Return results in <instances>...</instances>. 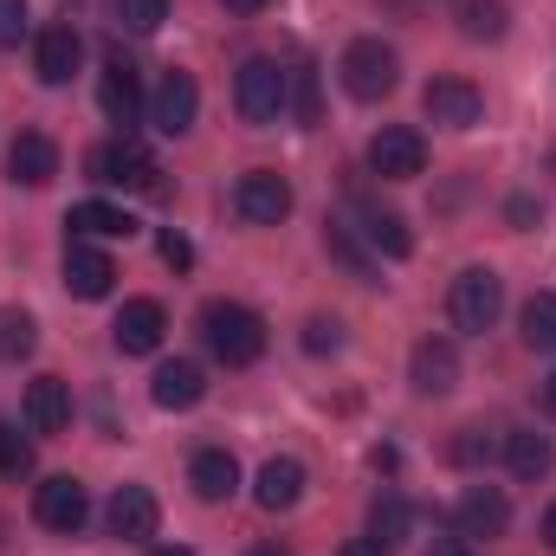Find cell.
<instances>
[{"label": "cell", "mask_w": 556, "mask_h": 556, "mask_svg": "<svg viewBox=\"0 0 556 556\" xmlns=\"http://www.w3.org/2000/svg\"><path fill=\"white\" fill-rule=\"evenodd\" d=\"M78 59H85L78 26H46V33H39V46H33V72H39V85H72Z\"/></svg>", "instance_id": "44dd1931"}, {"label": "cell", "mask_w": 556, "mask_h": 556, "mask_svg": "<svg viewBox=\"0 0 556 556\" xmlns=\"http://www.w3.org/2000/svg\"><path fill=\"white\" fill-rule=\"evenodd\" d=\"M291 111H298V130H317L324 124V104H317V72L298 65L291 72Z\"/></svg>", "instance_id": "1f68e13d"}, {"label": "cell", "mask_w": 556, "mask_h": 556, "mask_svg": "<svg viewBox=\"0 0 556 556\" xmlns=\"http://www.w3.org/2000/svg\"><path fill=\"white\" fill-rule=\"evenodd\" d=\"M453 525H459V538H505L511 531V498L498 492V485H466L459 492V505H453Z\"/></svg>", "instance_id": "9a60e30c"}, {"label": "cell", "mask_w": 556, "mask_h": 556, "mask_svg": "<svg viewBox=\"0 0 556 556\" xmlns=\"http://www.w3.org/2000/svg\"><path fill=\"white\" fill-rule=\"evenodd\" d=\"M111 13H117V26H124V33L149 39V33H162V20H168V0H111Z\"/></svg>", "instance_id": "4dcf8cb0"}, {"label": "cell", "mask_w": 556, "mask_h": 556, "mask_svg": "<svg viewBox=\"0 0 556 556\" xmlns=\"http://www.w3.org/2000/svg\"><path fill=\"white\" fill-rule=\"evenodd\" d=\"M505 459H511V472H518V479H544V472L556 466V446H551V433L518 427V433H505Z\"/></svg>", "instance_id": "d4e9b609"}, {"label": "cell", "mask_w": 556, "mask_h": 556, "mask_svg": "<svg viewBox=\"0 0 556 556\" xmlns=\"http://www.w3.org/2000/svg\"><path fill=\"white\" fill-rule=\"evenodd\" d=\"M420 111H427L440 130H472V124L485 117V91H479L472 78H427Z\"/></svg>", "instance_id": "30bf717a"}, {"label": "cell", "mask_w": 556, "mask_h": 556, "mask_svg": "<svg viewBox=\"0 0 556 556\" xmlns=\"http://www.w3.org/2000/svg\"><path fill=\"white\" fill-rule=\"evenodd\" d=\"M505 0H459V33L466 39H505Z\"/></svg>", "instance_id": "f1b7e54d"}, {"label": "cell", "mask_w": 556, "mask_h": 556, "mask_svg": "<svg viewBox=\"0 0 556 556\" xmlns=\"http://www.w3.org/2000/svg\"><path fill=\"white\" fill-rule=\"evenodd\" d=\"M538 408H544V415L556 420V369L544 376V382H538Z\"/></svg>", "instance_id": "74e56055"}, {"label": "cell", "mask_w": 556, "mask_h": 556, "mask_svg": "<svg viewBox=\"0 0 556 556\" xmlns=\"http://www.w3.org/2000/svg\"><path fill=\"white\" fill-rule=\"evenodd\" d=\"M427 556H472V544H459V538H433V551Z\"/></svg>", "instance_id": "f35d334b"}, {"label": "cell", "mask_w": 556, "mask_h": 556, "mask_svg": "<svg viewBox=\"0 0 556 556\" xmlns=\"http://www.w3.org/2000/svg\"><path fill=\"white\" fill-rule=\"evenodd\" d=\"M65 291L85 298V304L111 298V291H117V260H111L98 240H65Z\"/></svg>", "instance_id": "7c38bea8"}, {"label": "cell", "mask_w": 556, "mask_h": 556, "mask_svg": "<svg viewBox=\"0 0 556 556\" xmlns=\"http://www.w3.org/2000/svg\"><path fill=\"white\" fill-rule=\"evenodd\" d=\"M324 253H330V260H337L350 278L376 285V253H363V247L350 240V227H343V220H324Z\"/></svg>", "instance_id": "4316f807"}, {"label": "cell", "mask_w": 556, "mask_h": 556, "mask_svg": "<svg viewBox=\"0 0 556 556\" xmlns=\"http://www.w3.org/2000/svg\"><path fill=\"white\" fill-rule=\"evenodd\" d=\"M408 525H415V511H408V498H402V492H382V498L369 505V538H376L382 551H395V544L408 538Z\"/></svg>", "instance_id": "484cf974"}, {"label": "cell", "mask_w": 556, "mask_h": 556, "mask_svg": "<svg viewBox=\"0 0 556 556\" xmlns=\"http://www.w3.org/2000/svg\"><path fill=\"white\" fill-rule=\"evenodd\" d=\"M408 382L420 395H453L459 389V350L446 337H420L415 356H408Z\"/></svg>", "instance_id": "d6986e66"}, {"label": "cell", "mask_w": 556, "mask_h": 556, "mask_svg": "<svg viewBox=\"0 0 556 556\" xmlns=\"http://www.w3.org/2000/svg\"><path fill=\"white\" fill-rule=\"evenodd\" d=\"M155 253H162V266H175V273H188V266H194V247H188V233H181V227H162V233H155Z\"/></svg>", "instance_id": "d590c367"}, {"label": "cell", "mask_w": 556, "mask_h": 556, "mask_svg": "<svg viewBox=\"0 0 556 556\" xmlns=\"http://www.w3.org/2000/svg\"><path fill=\"white\" fill-rule=\"evenodd\" d=\"M194 117H201V85H194V72H162V85L149 91V124L162 130V137H188L194 130Z\"/></svg>", "instance_id": "9c48e42d"}, {"label": "cell", "mask_w": 556, "mask_h": 556, "mask_svg": "<svg viewBox=\"0 0 556 556\" xmlns=\"http://www.w3.org/2000/svg\"><path fill=\"white\" fill-rule=\"evenodd\" d=\"M26 472H33V440L0 420V479H26Z\"/></svg>", "instance_id": "d6a6232c"}, {"label": "cell", "mask_w": 556, "mask_h": 556, "mask_svg": "<svg viewBox=\"0 0 556 556\" xmlns=\"http://www.w3.org/2000/svg\"><path fill=\"white\" fill-rule=\"evenodd\" d=\"M39 350V324L26 311H0V363H26Z\"/></svg>", "instance_id": "f546056e"}, {"label": "cell", "mask_w": 556, "mask_h": 556, "mask_svg": "<svg viewBox=\"0 0 556 556\" xmlns=\"http://www.w3.org/2000/svg\"><path fill=\"white\" fill-rule=\"evenodd\" d=\"M369 175H382V181H415V175H427V137L408 130V124H382L369 137Z\"/></svg>", "instance_id": "ba28073f"}, {"label": "cell", "mask_w": 556, "mask_h": 556, "mask_svg": "<svg viewBox=\"0 0 556 556\" xmlns=\"http://www.w3.org/2000/svg\"><path fill=\"white\" fill-rule=\"evenodd\" d=\"M247 556H285V551H278V544H253Z\"/></svg>", "instance_id": "ee69618b"}, {"label": "cell", "mask_w": 556, "mask_h": 556, "mask_svg": "<svg viewBox=\"0 0 556 556\" xmlns=\"http://www.w3.org/2000/svg\"><path fill=\"white\" fill-rule=\"evenodd\" d=\"M337 78H343V91H350L356 104H382V98L402 85V59H395V46H382V39H350L343 59H337Z\"/></svg>", "instance_id": "277c9868"}, {"label": "cell", "mask_w": 556, "mask_h": 556, "mask_svg": "<svg viewBox=\"0 0 556 556\" xmlns=\"http://www.w3.org/2000/svg\"><path fill=\"white\" fill-rule=\"evenodd\" d=\"M201 395H207V369H201V363H188V356L162 363V369H155V382H149V402H155V408H168V415L201 408Z\"/></svg>", "instance_id": "e0dca14e"}, {"label": "cell", "mask_w": 556, "mask_h": 556, "mask_svg": "<svg viewBox=\"0 0 556 556\" xmlns=\"http://www.w3.org/2000/svg\"><path fill=\"white\" fill-rule=\"evenodd\" d=\"M188 485H194L201 505H227V498L240 492V459H233L227 446H201V453L188 459Z\"/></svg>", "instance_id": "ffe728a7"}, {"label": "cell", "mask_w": 556, "mask_h": 556, "mask_svg": "<svg viewBox=\"0 0 556 556\" xmlns=\"http://www.w3.org/2000/svg\"><path fill=\"white\" fill-rule=\"evenodd\" d=\"M26 39V0H0V46Z\"/></svg>", "instance_id": "8d00e7d4"}, {"label": "cell", "mask_w": 556, "mask_h": 556, "mask_svg": "<svg viewBox=\"0 0 556 556\" xmlns=\"http://www.w3.org/2000/svg\"><path fill=\"white\" fill-rule=\"evenodd\" d=\"M350 220H356V233L369 240V253L376 260H408L415 253V233H408V220L395 214V207H382V201H350Z\"/></svg>", "instance_id": "4fadbf2b"}, {"label": "cell", "mask_w": 556, "mask_h": 556, "mask_svg": "<svg viewBox=\"0 0 556 556\" xmlns=\"http://www.w3.org/2000/svg\"><path fill=\"white\" fill-rule=\"evenodd\" d=\"M498 311H505V278L492 273V266H466V273L453 278V291H446V317H453V330L485 337V330L498 324Z\"/></svg>", "instance_id": "5b68a950"}, {"label": "cell", "mask_w": 556, "mask_h": 556, "mask_svg": "<svg viewBox=\"0 0 556 556\" xmlns=\"http://www.w3.org/2000/svg\"><path fill=\"white\" fill-rule=\"evenodd\" d=\"M33 518H39L46 531H59V538H78L85 518H91V492H85L72 472H59V479H46V485L33 492Z\"/></svg>", "instance_id": "8fae6325"}, {"label": "cell", "mask_w": 556, "mask_h": 556, "mask_svg": "<svg viewBox=\"0 0 556 556\" xmlns=\"http://www.w3.org/2000/svg\"><path fill=\"white\" fill-rule=\"evenodd\" d=\"M304 350H311V356H337V350H343V324H337V317H311V324H304Z\"/></svg>", "instance_id": "e575fe53"}, {"label": "cell", "mask_w": 556, "mask_h": 556, "mask_svg": "<svg viewBox=\"0 0 556 556\" xmlns=\"http://www.w3.org/2000/svg\"><path fill=\"white\" fill-rule=\"evenodd\" d=\"M544 544H551V551H556V505H551V511H544Z\"/></svg>", "instance_id": "b9f144b4"}, {"label": "cell", "mask_w": 556, "mask_h": 556, "mask_svg": "<svg viewBox=\"0 0 556 556\" xmlns=\"http://www.w3.org/2000/svg\"><path fill=\"white\" fill-rule=\"evenodd\" d=\"M162 337H168V311H162L155 298H130V304L117 311V324H111V343H117L124 356H155Z\"/></svg>", "instance_id": "2e32d148"}, {"label": "cell", "mask_w": 556, "mask_h": 556, "mask_svg": "<svg viewBox=\"0 0 556 556\" xmlns=\"http://www.w3.org/2000/svg\"><path fill=\"white\" fill-rule=\"evenodd\" d=\"M492 453H505V440H492L485 427H466V433L453 440V459H459V466H479V459H492Z\"/></svg>", "instance_id": "836d02e7"}, {"label": "cell", "mask_w": 556, "mask_h": 556, "mask_svg": "<svg viewBox=\"0 0 556 556\" xmlns=\"http://www.w3.org/2000/svg\"><path fill=\"white\" fill-rule=\"evenodd\" d=\"M304 459H291V453H273L266 466H260V479H253V498H260V511H291L298 498H304Z\"/></svg>", "instance_id": "7402d4cb"}, {"label": "cell", "mask_w": 556, "mask_h": 556, "mask_svg": "<svg viewBox=\"0 0 556 556\" xmlns=\"http://www.w3.org/2000/svg\"><path fill=\"white\" fill-rule=\"evenodd\" d=\"M85 175H91L98 188H130V194H168V181H162L155 155H149V149H142L137 137H111V142H98V149L85 155Z\"/></svg>", "instance_id": "7a4b0ae2"}, {"label": "cell", "mask_w": 556, "mask_h": 556, "mask_svg": "<svg viewBox=\"0 0 556 556\" xmlns=\"http://www.w3.org/2000/svg\"><path fill=\"white\" fill-rule=\"evenodd\" d=\"M337 556H389V551H382L376 538H356V544H343V551H337Z\"/></svg>", "instance_id": "ab89813d"}, {"label": "cell", "mask_w": 556, "mask_h": 556, "mask_svg": "<svg viewBox=\"0 0 556 556\" xmlns=\"http://www.w3.org/2000/svg\"><path fill=\"white\" fill-rule=\"evenodd\" d=\"M233 104H240V117L253 130H273L278 117L291 111V72L278 59H266V52H253L240 65V78H233Z\"/></svg>", "instance_id": "3957f363"}, {"label": "cell", "mask_w": 556, "mask_h": 556, "mask_svg": "<svg viewBox=\"0 0 556 556\" xmlns=\"http://www.w3.org/2000/svg\"><path fill=\"white\" fill-rule=\"evenodd\" d=\"M7 175L20 188H52L59 181V142L46 137V130H20L13 149H7Z\"/></svg>", "instance_id": "ac0fdd59"}, {"label": "cell", "mask_w": 556, "mask_h": 556, "mask_svg": "<svg viewBox=\"0 0 556 556\" xmlns=\"http://www.w3.org/2000/svg\"><path fill=\"white\" fill-rule=\"evenodd\" d=\"M273 0H227V13H266Z\"/></svg>", "instance_id": "60d3db41"}, {"label": "cell", "mask_w": 556, "mask_h": 556, "mask_svg": "<svg viewBox=\"0 0 556 556\" xmlns=\"http://www.w3.org/2000/svg\"><path fill=\"white\" fill-rule=\"evenodd\" d=\"M201 343H207L214 363H227V369H253V363L266 356V317H260L253 304L214 298V304H201Z\"/></svg>", "instance_id": "6da1fadb"}, {"label": "cell", "mask_w": 556, "mask_h": 556, "mask_svg": "<svg viewBox=\"0 0 556 556\" xmlns=\"http://www.w3.org/2000/svg\"><path fill=\"white\" fill-rule=\"evenodd\" d=\"M149 556H194V551H181V544H175V551H168V544H149Z\"/></svg>", "instance_id": "7bdbcfd3"}, {"label": "cell", "mask_w": 556, "mask_h": 556, "mask_svg": "<svg viewBox=\"0 0 556 556\" xmlns=\"http://www.w3.org/2000/svg\"><path fill=\"white\" fill-rule=\"evenodd\" d=\"M233 214H240L247 227H278V220L291 214V181H285L278 168H247V175L233 181Z\"/></svg>", "instance_id": "52a82bcc"}, {"label": "cell", "mask_w": 556, "mask_h": 556, "mask_svg": "<svg viewBox=\"0 0 556 556\" xmlns=\"http://www.w3.org/2000/svg\"><path fill=\"white\" fill-rule=\"evenodd\" d=\"M98 111L130 137V124H142L149 117V98H142V78H137V65L111 46L104 52V72H98Z\"/></svg>", "instance_id": "8992f818"}, {"label": "cell", "mask_w": 556, "mask_h": 556, "mask_svg": "<svg viewBox=\"0 0 556 556\" xmlns=\"http://www.w3.org/2000/svg\"><path fill=\"white\" fill-rule=\"evenodd\" d=\"M155 525H162V505H155L149 485H117V492H111V505H104V531H111V538H124V544H149Z\"/></svg>", "instance_id": "5bb4252c"}, {"label": "cell", "mask_w": 556, "mask_h": 556, "mask_svg": "<svg viewBox=\"0 0 556 556\" xmlns=\"http://www.w3.org/2000/svg\"><path fill=\"white\" fill-rule=\"evenodd\" d=\"M72 427V389L59 376L26 382V433H65Z\"/></svg>", "instance_id": "603a6c76"}, {"label": "cell", "mask_w": 556, "mask_h": 556, "mask_svg": "<svg viewBox=\"0 0 556 556\" xmlns=\"http://www.w3.org/2000/svg\"><path fill=\"white\" fill-rule=\"evenodd\" d=\"M65 227H72V240H130L137 233V220L124 207H111V201H78L65 214Z\"/></svg>", "instance_id": "cb8c5ba5"}, {"label": "cell", "mask_w": 556, "mask_h": 556, "mask_svg": "<svg viewBox=\"0 0 556 556\" xmlns=\"http://www.w3.org/2000/svg\"><path fill=\"white\" fill-rule=\"evenodd\" d=\"M518 324H525V343H531V350L556 356V291H538V298L518 311Z\"/></svg>", "instance_id": "83f0119b"}]
</instances>
